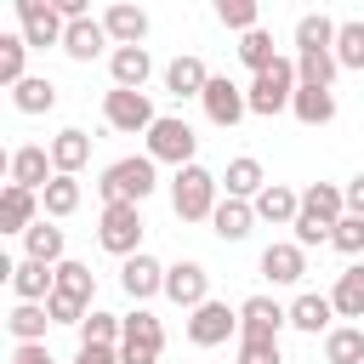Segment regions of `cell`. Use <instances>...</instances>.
<instances>
[{"mask_svg": "<svg viewBox=\"0 0 364 364\" xmlns=\"http://www.w3.org/2000/svg\"><path fill=\"white\" fill-rule=\"evenodd\" d=\"M347 216H364V171L347 182Z\"/></svg>", "mask_w": 364, "mask_h": 364, "instance_id": "cell-47", "label": "cell"}, {"mask_svg": "<svg viewBox=\"0 0 364 364\" xmlns=\"http://www.w3.org/2000/svg\"><path fill=\"white\" fill-rule=\"evenodd\" d=\"M199 102H205V119H210V125H222V131H233V125L250 114L245 91H239L233 80H216V74H210V85H205V97H199Z\"/></svg>", "mask_w": 364, "mask_h": 364, "instance_id": "cell-13", "label": "cell"}, {"mask_svg": "<svg viewBox=\"0 0 364 364\" xmlns=\"http://www.w3.org/2000/svg\"><path fill=\"white\" fill-rule=\"evenodd\" d=\"M216 188H222V176H210L205 165H182L176 182H171V210H176L182 222H210L216 205H222Z\"/></svg>", "mask_w": 364, "mask_h": 364, "instance_id": "cell-5", "label": "cell"}, {"mask_svg": "<svg viewBox=\"0 0 364 364\" xmlns=\"http://www.w3.org/2000/svg\"><path fill=\"white\" fill-rule=\"evenodd\" d=\"M330 313H336V307H330V296H313V290L290 301V324H296V330H307V336L330 330Z\"/></svg>", "mask_w": 364, "mask_h": 364, "instance_id": "cell-35", "label": "cell"}, {"mask_svg": "<svg viewBox=\"0 0 364 364\" xmlns=\"http://www.w3.org/2000/svg\"><path fill=\"white\" fill-rule=\"evenodd\" d=\"M40 210H46L51 222L74 216V210H80V182H74V176H51V182H46V193H40Z\"/></svg>", "mask_w": 364, "mask_h": 364, "instance_id": "cell-33", "label": "cell"}, {"mask_svg": "<svg viewBox=\"0 0 364 364\" xmlns=\"http://www.w3.org/2000/svg\"><path fill=\"white\" fill-rule=\"evenodd\" d=\"M74 364H119V347H80Z\"/></svg>", "mask_w": 364, "mask_h": 364, "instance_id": "cell-46", "label": "cell"}, {"mask_svg": "<svg viewBox=\"0 0 364 364\" xmlns=\"http://www.w3.org/2000/svg\"><path fill=\"white\" fill-rule=\"evenodd\" d=\"M102 46H108V28H102V17H80V23H68V34H63V51H68L74 63H91V57H102Z\"/></svg>", "mask_w": 364, "mask_h": 364, "instance_id": "cell-21", "label": "cell"}, {"mask_svg": "<svg viewBox=\"0 0 364 364\" xmlns=\"http://www.w3.org/2000/svg\"><path fill=\"white\" fill-rule=\"evenodd\" d=\"M250 205H256V222H273V228H284V222L296 228V216H301V193L284 188V182H267Z\"/></svg>", "mask_w": 364, "mask_h": 364, "instance_id": "cell-16", "label": "cell"}, {"mask_svg": "<svg viewBox=\"0 0 364 364\" xmlns=\"http://www.w3.org/2000/svg\"><path fill=\"white\" fill-rule=\"evenodd\" d=\"M165 353V330L154 313H125V336H119V364H159Z\"/></svg>", "mask_w": 364, "mask_h": 364, "instance_id": "cell-8", "label": "cell"}, {"mask_svg": "<svg viewBox=\"0 0 364 364\" xmlns=\"http://www.w3.org/2000/svg\"><path fill=\"white\" fill-rule=\"evenodd\" d=\"M40 205H34V193L28 188H17V182H6V193H0V228L6 233H28L40 216H34Z\"/></svg>", "mask_w": 364, "mask_h": 364, "instance_id": "cell-23", "label": "cell"}, {"mask_svg": "<svg viewBox=\"0 0 364 364\" xmlns=\"http://www.w3.org/2000/svg\"><path fill=\"white\" fill-rule=\"evenodd\" d=\"M296 91H301V74H296V63H290V57H279L273 68L250 74V85H245V102H250V114L273 119V114H284V108L296 102Z\"/></svg>", "mask_w": 364, "mask_h": 364, "instance_id": "cell-3", "label": "cell"}, {"mask_svg": "<svg viewBox=\"0 0 364 364\" xmlns=\"http://www.w3.org/2000/svg\"><path fill=\"white\" fill-rule=\"evenodd\" d=\"M119 284H125V296H131V301H148L154 290H165V267L142 250V256H131V262L119 267Z\"/></svg>", "mask_w": 364, "mask_h": 364, "instance_id": "cell-20", "label": "cell"}, {"mask_svg": "<svg viewBox=\"0 0 364 364\" xmlns=\"http://www.w3.org/2000/svg\"><path fill=\"white\" fill-rule=\"evenodd\" d=\"M119 336H125V318H119V313H97V307H91L85 324H80V347H114Z\"/></svg>", "mask_w": 364, "mask_h": 364, "instance_id": "cell-36", "label": "cell"}, {"mask_svg": "<svg viewBox=\"0 0 364 364\" xmlns=\"http://www.w3.org/2000/svg\"><path fill=\"white\" fill-rule=\"evenodd\" d=\"M11 364H57V358L46 353V341H23V347L11 353Z\"/></svg>", "mask_w": 364, "mask_h": 364, "instance_id": "cell-45", "label": "cell"}, {"mask_svg": "<svg viewBox=\"0 0 364 364\" xmlns=\"http://www.w3.org/2000/svg\"><path fill=\"white\" fill-rule=\"evenodd\" d=\"M142 210L136 205H102V222H97V245L108 250V256H142Z\"/></svg>", "mask_w": 364, "mask_h": 364, "instance_id": "cell-6", "label": "cell"}, {"mask_svg": "<svg viewBox=\"0 0 364 364\" xmlns=\"http://www.w3.org/2000/svg\"><path fill=\"white\" fill-rule=\"evenodd\" d=\"M46 313H51V324H85V301H74V296H63V290H51Z\"/></svg>", "mask_w": 364, "mask_h": 364, "instance_id": "cell-43", "label": "cell"}, {"mask_svg": "<svg viewBox=\"0 0 364 364\" xmlns=\"http://www.w3.org/2000/svg\"><path fill=\"white\" fill-rule=\"evenodd\" d=\"M108 74H114V85H119V91H142V85H148V74H154V57H148L142 46H114Z\"/></svg>", "mask_w": 364, "mask_h": 364, "instance_id": "cell-17", "label": "cell"}, {"mask_svg": "<svg viewBox=\"0 0 364 364\" xmlns=\"http://www.w3.org/2000/svg\"><path fill=\"white\" fill-rule=\"evenodd\" d=\"M11 102H17V114H51V108H57V85H51L46 74H28V80L11 91Z\"/></svg>", "mask_w": 364, "mask_h": 364, "instance_id": "cell-32", "label": "cell"}, {"mask_svg": "<svg viewBox=\"0 0 364 364\" xmlns=\"http://www.w3.org/2000/svg\"><path fill=\"white\" fill-rule=\"evenodd\" d=\"M228 336H239V313L228 301H205V307L188 313V341L193 347H222Z\"/></svg>", "mask_w": 364, "mask_h": 364, "instance_id": "cell-11", "label": "cell"}, {"mask_svg": "<svg viewBox=\"0 0 364 364\" xmlns=\"http://www.w3.org/2000/svg\"><path fill=\"white\" fill-rule=\"evenodd\" d=\"M284 324H290V307H279L273 296H250L239 307V336H250V341H279Z\"/></svg>", "mask_w": 364, "mask_h": 364, "instance_id": "cell-12", "label": "cell"}, {"mask_svg": "<svg viewBox=\"0 0 364 364\" xmlns=\"http://www.w3.org/2000/svg\"><path fill=\"white\" fill-rule=\"evenodd\" d=\"M11 290H17V301H51V290H57V267L23 256V262L11 267Z\"/></svg>", "mask_w": 364, "mask_h": 364, "instance_id": "cell-19", "label": "cell"}, {"mask_svg": "<svg viewBox=\"0 0 364 364\" xmlns=\"http://www.w3.org/2000/svg\"><path fill=\"white\" fill-rule=\"evenodd\" d=\"M324 364H364V330L358 324H336L324 336Z\"/></svg>", "mask_w": 364, "mask_h": 364, "instance_id": "cell-31", "label": "cell"}, {"mask_svg": "<svg viewBox=\"0 0 364 364\" xmlns=\"http://www.w3.org/2000/svg\"><path fill=\"white\" fill-rule=\"evenodd\" d=\"M154 188H159V176H154V159H148V154L114 159V165L102 171V182H97L102 205H142V199H148Z\"/></svg>", "mask_w": 364, "mask_h": 364, "instance_id": "cell-4", "label": "cell"}, {"mask_svg": "<svg viewBox=\"0 0 364 364\" xmlns=\"http://www.w3.org/2000/svg\"><path fill=\"white\" fill-rule=\"evenodd\" d=\"M85 159H91V136H85V131H74V125H68V131H57V136H51V165H57V176H74Z\"/></svg>", "mask_w": 364, "mask_h": 364, "instance_id": "cell-25", "label": "cell"}, {"mask_svg": "<svg viewBox=\"0 0 364 364\" xmlns=\"http://www.w3.org/2000/svg\"><path fill=\"white\" fill-rule=\"evenodd\" d=\"M239 63H245L250 74L273 68V63H279V51H273V34H267V28H250V34L239 40Z\"/></svg>", "mask_w": 364, "mask_h": 364, "instance_id": "cell-38", "label": "cell"}, {"mask_svg": "<svg viewBox=\"0 0 364 364\" xmlns=\"http://www.w3.org/2000/svg\"><path fill=\"white\" fill-rule=\"evenodd\" d=\"M250 222H256V205H245V199H222L216 216H210V233L228 239V245H239V239L250 233Z\"/></svg>", "mask_w": 364, "mask_h": 364, "instance_id": "cell-26", "label": "cell"}, {"mask_svg": "<svg viewBox=\"0 0 364 364\" xmlns=\"http://www.w3.org/2000/svg\"><path fill=\"white\" fill-rule=\"evenodd\" d=\"M165 296L176 301V307H205L210 301V273L199 267V262H176V267H165Z\"/></svg>", "mask_w": 364, "mask_h": 364, "instance_id": "cell-14", "label": "cell"}, {"mask_svg": "<svg viewBox=\"0 0 364 364\" xmlns=\"http://www.w3.org/2000/svg\"><path fill=\"white\" fill-rule=\"evenodd\" d=\"M290 114H296L301 125H330V119H336V91L301 85V91H296V102H290Z\"/></svg>", "mask_w": 364, "mask_h": 364, "instance_id": "cell-29", "label": "cell"}, {"mask_svg": "<svg viewBox=\"0 0 364 364\" xmlns=\"http://www.w3.org/2000/svg\"><path fill=\"white\" fill-rule=\"evenodd\" d=\"M23 63H28V40L23 34H0V85H23L28 74H23Z\"/></svg>", "mask_w": 364, "mask_h": 364, "instance_id": "cell-37", "label": "cell"}, {"mask_svg": "<svg viewBox=\"0 0 364 364\" xmlns=\"http://www.w3.org/2000/svg\"><path fill=\"white\" fill-rule=\"evenodd\" d=\"M222 188H228V199H245V205H250V199H256V193L267 188V176H262V165H256V159L245 154V159H233V165H228Z\"/></svg>", "mask_w": 364, "mask_h": 364, "instance_id": "cell-30", "label": "cell"}, {"mask_svg": "<svg viewBox=\"0 0 364 364\" xmlns=\"http://www.w3.org/2000/svg\"><path fill=\"white\" fill-rule=\"evenodd\" d=\"M23 245H28V262H46V267H57V262H63V228H51L46 216L23 233Z\"/></svg>", "mask_w": 364, "mask_h": 364, "instance_id": "cell-34", "label": "cell"}, {"mask_svg": "<svg viewBox=\"0 0 364 364\" xmlns=\"http://www.w3.org/2000/svg\"><path fill=\"white\" fill-rule=\"evenodd\" d=\"M57 290H63V296H74V301H91L97 273H91L85 262H57Z\"/></svg>", "mask_w": 364, "mask_h": 364, "instance_id": "cell-39", "label": "cell"}, {"mask_svg": "<svg viewBox=\"0 0 364 364\" xmlns=\"http://www.w3.org/2000/svg\"><path fill=\"white\" fill-rule=\"evenodd\" d=\"M205 85H210V68H205L199 57H176V63L165 68V91H171V97H205Z\"/></svg>", "mask_w": 364, "mask_h": 364, "instance_id": "cell-24", "label": "cell"}, {"mask_svg": "<svg viewBox=\"0 0 364 364\" xmlns=\"http://www.w3.org/2000/svg\"><path fill=\"white\" fill-rule=\"evenodd\" d=\"M102 28H108L114 46H142V34H148V11H142V6H108V11H102Z\"/></svg>", "mask_w": 364, "mask_h": 364, "instance_id": "cell-22", "label": "cell"}, {"mask_svg": "<svg viewBox=\"0 0 364 364\" xmlns=\"http://www.w3.org/2000/svg\"><path fill=\"white\" fill-rule=\"evenodd\" d=\"M347 216V188H336V182H313L307 193H301V216H296V245L307 250V245H324L330 233H336V222Z\"/></svg>", "mask_w": 364, "mask_h": 364, "instance_id": "cell-2", "label": "cell"}, {"mask_svg": "<svg viewBox=\"0 0 364 364\" xmlns=\"http://www.w3.org/2000/svg\"><path fill=\"white\" fill-rule=\"evenodd\" d=\"M256 17H262V11H256V0H216V23H222V28L250 34V28H262Z\"/></svg>", "mask_w": 364, "mask_h": 364, "instance_id": "cell-41", "label": "cell"}, {"mask_svg": "<svg viewBox=\"0 0 364 364\" xmlns=\"http://www.w3.org/2000/svg\"><path fill=\"white\" fill-rule=\"evenodd\" d=\"M46 324H51L46 301H17V307L6 313V330L17 336V347H23V341H46Z\"/></svg>", "mask_w": 364, "mask_h": 364, "instance_id": "cell-28", "label": "cell"}, {"mask_svg": "<svg viewBox=\"0 0 364 364\" xmlns=\"http://www.w3.org/2000/svg\"><path fill=\"white\" fill-rule=\"evenodd\" d=\"M330 245H336L341 256H358V250H364V216H341L336 233H330Z\"/></svg>", "mask_w": 364, "mask_h": 364, "instance_id": "cell-42", "label": "cell"}, {"mask_svg": "<svg viewBox=\"0 0 364 364\" xmlns=\"http://www.w3.org/2000/svg\"><path fill=\"white\" fill-rule=\"evenodd\" d=\"M336 63L364 74V23H336Z\"/></svg>", "mask_w": 364, "mask_h": 364, "instance_id": "cell-40", "label": "cell"}, {"mask_svg": "<svg viewBox=\"0 0 364 364\" xmlns=\"http://www.w3.org/2000/svg\"><path fill=\"white\" fill-rule=\"evenodd\" d=\"M239 364H284V353H279V341H250V336H239Z\"/></svg>", "mask_w": 364, "mask_h": 364, "instance_id": "cell-44", "label": "cell"}, {"mask_svg": "<svg viewBox=\"0 0 364 364\" xmlns=\"http://www.w3.org/2000/svg\"><path fill=\"white\" fill-rule=\"evenodd\" d=\"M336 23L324 17V11H307L301 23H296V74H301V85H318V91H330V80H336Z\"/></svg>", "mask_w": 364, "mask_h": 364, "instance_id": "cell-1", "label": "cell"}, {"mask_svg": "<svg viewBox=\"0 0 364 364\" xmlns=\"http://www.w3.org/2000/svg\"><path fill=\"white\" fill-rule=\"evenodd\" d=\"M17 23H23L17 34L28 40V51L34 46H63V34H68V23L51 0H17Z\"/></svg>", "mask_w": 364, "mask_h": 364, "instance_id": "cell-10", "label": "cell"}, {"mask_svg": "<svg viewBox=\"0 0 364 364\" xmlns=\"http://www.w3.org/2000/svg\"><path fill=\"white\" fill-rule=\"evenodd\" d=\"M307 273V250L290 239V245H267L262 250V279H273V284H296Z\"/></svg>", "mask_w": 364, "mask_h": 364, "instance_id": "cell-18", "label": "cell"}, {"mask_svg": "<svg viewBox=\"0 0 364 364\" xmlns=\"http://www.w3.org/2000/svg\"><path fill=\"white\" fill-rule=\"evenodd\" d=\"M102 119H108L114 131H125V136H136V131L148 136L159 114H154V102H148V91H119V85H114V91L102 97Z\"/></svg>", "mask_w": 364, "mask_h": 364, "instance_id": "cell-9", "label": "cell"}, {"mask_svg": "<svg viewBox=\"0 0 364 364\" xmlns=\"http://www.w3.org/2000/svg\"><path fill=\"white\" fill-rule=\"evenodd\" d=\"M193 148H199V136H193L188 119H176V114H159L154 119V131H148V159L154 165L165 159V165L182 171V165H193Z\"/></svg>", "mask_w": 364, "mask_h": 364, "instance_id": "cell-7", "label": "cell"}, {"mask_svg": "<svg viewBox=\"0 0 364 364\" xmlns=\"http://www.w3.org/2000/svg\"><path fill=\"white\" fill-rule=\"evenodd\" d=\"M57 176V165H51V148H40V142H23L17 154H11V182L17 188H28V193H46V182Z\"/></svg>", "mask_w": 364, "mask_h": 364, "instance_id": "cell-15", "label": "cell"}, {"mask_svg": "<svg viewBox=\"0 0 364 364\" xmlns=\"http://www.w3.org/2000/svg\"><path fill=\"white\" fill-rule=\"evenodd\" d=\"M330 307L341 318H364V262H353L347 273H336V290H330Z\"/></svg>", "mask_w": 364, "mask_h": 364, "instance_id": "cell-27", "label": "cell"}]
</instances>
